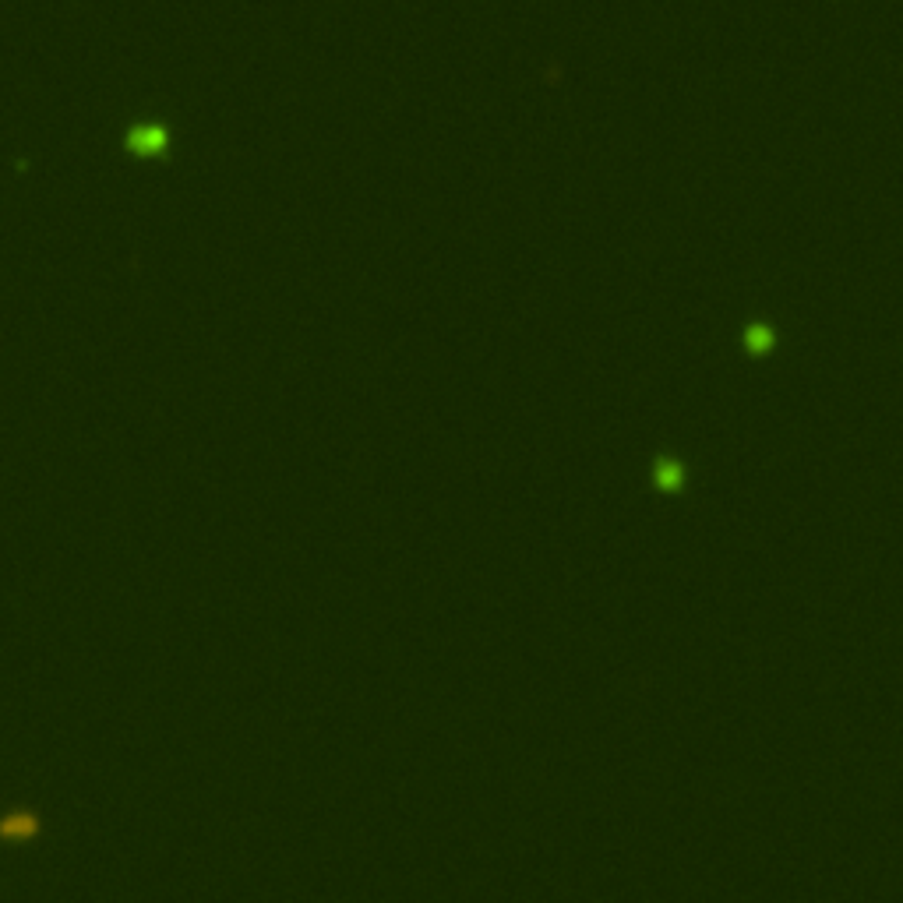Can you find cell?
<instances>
[{
	"mask_svg": "<svg viewBox=\"0 0 903 903\" xmlns=\"http://www.w3.org/2000/svg\"><path fill=\"white\" fill-rule=\"evenodd\" d=\"M163 145H166V135L163 131H156V127H149V131H135V135H131V149L145 152V156H149V152H159Z\"/></svg>",
	"mask_w": 903,
	"mask_h": 903,
	"instance_id": "6da1fadb",
	"label": "cell"
},
{
	"mask_svg": "<svg viewBox=\"0 0 903 903\" xmlns=\"http://www.w3.org/2000/svg\"><path fill=\"white\" fill-rule=\"evenodd\" d=\"M36 829V819L32 815H11V819L0 822V833L4 836H29Z\"/></svg>",
	"mask_w": 903,
	"mask_h": 903,
	"instance_id": "7a4b0ae2",
	"label": "cell"
},
{
	"mask_svg": "<svg viewBox=\"0 0 903 903\" xmlns=\"http://www.w3.org/2000/svg\"><path fill=\"white\" fill-rule=\"evenodd\" d=\"M769 346H773V332L762 329V325L748 329V350H752V353H762V350H769Z\"/></svg>",
	"mask_w": 903,
	"mask_h": 903,
	"instance_id": "3957f363",
	"label": "cell"
},
{
	"mask_svg": "<svg viewBox=\"0 0 903 903\" xmlns=\"http://www.w3.org/2000/svg\"><path fill=\"white\" fill-rule=\"evenodd\" d=\"M657 477H660V484H664V487H678L681 484V470L674 463H660Z\"/></svg>",
	"mask_w": 903,
	"mask_h": 903,
	"instance_id": "277c9868",
	"label": "cell"
}]
</instances>
